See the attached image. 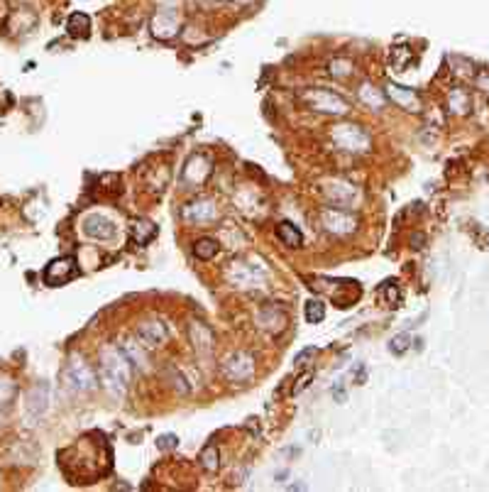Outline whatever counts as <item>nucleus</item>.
Returning <instances> with one entry per match:
<instances>
[{
    "label": "nucleus",
    "instance_id": "obj_2",
    "mask_svg": "<svg viewBox=\"0 0 489 492\" xmlns=\"http://www.w3.org/2000/svg\"><path fill=\"white\" fill-rule=\"evenodd\" d=\"M301 101L306 103V108L316 113H326V116H345L350 111L348 101L341 99L338 94L328 89H308L301 94Z\"/></svg>",
    "mask_w": 489,
    "mask_h": 492
},
{
    "label": "nucleus",
    "instance_id": "obj_30",
    "mask_svg": "<svg viewBox=\"0 0 489 492\" xmlns=\"http://www.w3.org/2000/svg\"><path fill=\"white\" fill-rule=\"evenodd\" d=\"M316 353H318V351H316V348H306V351H301V353H298V356H296V368H298V370H301V368H306V365H308V360L313 358Z\"/></svg>",
    "mask_w": 489,
    "mask_h": 492
},
{
    "label": "nucleus",
    "instance_id": "obj_26",
    "mask_svg": "<svg viewBox=\"0 0 489 492\" xmlns=\"http://www.w3.org/2000/svg\"><path fill=\"white\" fill-rule=\"evenodd\" d=\"M379 296H382L389 306H399L401 304V291H399V287H396L394 282H391V279L379 287Z\"/></svg>",
    "mask_w": 489,
    "mask_h": 492
},
{
    "label": "nucleus",
    "instance_id": "obj_17",
    "mask_svg": "<svg viewBox=\"0 0 489 492\" xmlns=\"http://www.w3.org/2000/svg\"><path fill=\"white\" fill-rule=\"evenodd\" d=\"M326 194H328V199H331L333 204H338V206H348V204H353L355 199H358V189L355 186H350V184H331L326 189Z\"/></svg>",
    "mask_w": 489,
    "mask_h": 492
},
{
    "label": "nucleus",
    "instance_id": "obj_21",
    "mask_svg": "<svg viewBox=\"0 0 489 492\" xmlns=\"http://www.w3.org/2000/svg\"><path fill=\"white\" fill-rule=\"evenodd\" d=\"M360 101L367 103L370 108H375V111H379V108H384V103H387V96H384L382 91H377L375 86L365 84L360 89Z\"/></svg>",
    "mask_w": 489,
    "mask_h": 492
},
{
    "label": "nucleus",
    "instance_id": "obj_15",
    "mask_svg": "<svg viewBox=\"0 0 489 492\" xmlns=\"http://www.w3.org/2000/svg\"><path fill=\"white\" fill-rule=\"evenodd\" d=\"M130 238L137 245H147L149 240L157 238V226L147 219H132L130 221Z\"/></svg>",
    "mask_w": 489,
    "mask_h": 492
},
{
    "label": "nucleus",
    "instance_id": "obj_25",
    "mask_svg": "<svg viewBox=\"0 0 489 492\" xmlns=\"http://www.w3.org/2000/svg\"><path fill=\"white\" fill-rule=\"evenodd\" d=\"M201 466H203L208 473H216L218 468H221V453H218V448L213 443H208L203 451H201Z\"/></svg>",
    "mask_w": 489,
    "mask_h": 492
},
{
    "label": "nucleus",
    "instance_id": "obj_12",
    "mask_svg": "<svg viewBox=\"0 0 489 492\" xmlns=\"http://www.w3.org/2000/svg\"><path fill=\"white\" fill-rule=\"evenodd\" d=\"M218 216L216 206H213L211 199H196V201L183 206V219L191 223H208Z\"/></svg>",
    "mask_w": 489,
    "mask_h": 492
},
{
    "label": "nucleus",
    "instance_id": "obj_1",
    "mask_svg": "<svg viewBox=\"0 0 489 492\" xmlns=\"http://www.w3.org/2000/svg\"><path fill=\"white\" fill-rule=\"evenodd\" d=\"M101 377L108 392L115 397H123L130 382V360L120 348L101 351Z\"/></svg>",
    "mask_w": 489,
    "mask_h": 492
},
{
    "label": "nucleus",
    "instance_id": "obj_6",
    "mask_svg": "<svg viewBox=\"0 0 489 492\" xmlns=\"http://www.w3.org/2000/svg\"><path fill=\"white\" fill-rule=\"evenodd\" d=\"M211 169H213L211 159L206 157V154H191L181 171L183 184H186V189H196V186L206 184V179L211 176Z\"/></svg>",
    "mask_w": 489,
    "mask_h": 492
},
{
    "label": "nucleus",
    "instance_id": "obj_7",
    "mask_svg": "<svg viewBox=\"0 0 489 492\" xmlns=\"http://www.w3.org/2000/svg\"><path fill=\"white\" fill-rule=\"evenodd\" d=\"M321 221H323L326 231L336 233V236H348V233H353L358 228V219L341 209H326L321 214Z\"/></svg>",
    "mask_w": 489,
    "mask_h": 492
},
{
    "label": "nucleus",
    "instance_id": "obj_23",
    "mask_svg": "<svg viewBox=\"0 0 489 492\" xmlns=\"http://www.w3.org/2000/svg\"><path fill=\"white\" fill-rule=\"evenodd\" d=\"M228 277H230V282L233 284H252V282H257V272H252V270H247L245 265H240V262H235L233 267H230V272H228Z\"/></svg>",
    "mask_w": 489,
    "mask_h": 492
},
{
    "label": "nucleus",
    "instance_id": "obj_22",
    "mask_svg": "<svg viewBox=\"0 0 489 492\" xmlns=\"http://www.w3.org/2000/svg\"><path fill=\"white\" fill-rule=\"evenodd\" d=\"M193 255L198 257V260L208 262V260H213V257L218 255V243H216L213 238H201V240H196V243H193Z\"/></svg>",
    "mask_w": 489,
    "mask_h": 492
},
{
    "label": "nucleus",
    "instance_id": "obj_33",
    "mask_svg": "<svg viewBox=\"0 0 489 492\" xmlns=\"http://www.w3.org/2000/svg\"><path fill=\"white\" fill-rule=\"evenodd\" d=\"M333 397H336V399H345V390H333Z\"/></svg>",
    "mask_w": 489,
    "mask_h": 492
},
{
    "label": "nucleus",
    "instance_id": "obj_8",
    "mask_svg": "<svg viewBox=\"0 0 489 492\" xmlns=\"http://www.w3.org/2000/svg\"><path fill=\"white\" fill-rule=\"evenodd\" d=\"M152 34L157 39H171L179 32V13L174 8H159L152 15Z\"/></svg>",
    "mask_w": 489,
    "mask_h": 492
},
{
    "label": "nucleus",
    "instance_id": "obj_34",
    "mask_svg": "<svg viewBox=\"0 0 489 492\" xmlns=\"http://www.w3.org/2000/svg\"><path fill=\"white\" fill-rule=\"evenodd\" d=\"M235 3H247V0H235Z\"/></svg>",
    "mask_w": 489,
    "mask_h": 492
},
{
    "label": "nucleus",
    "instance_id": "obj_16",
    "mask_svg": "<svg viewBox=\"0 0 489 492\" xmlns=\"http://www.w3.org/2000/svg\"><path fill=\"white\" fill-rule=\"evenodd\" d=\"M66 32L74 39H86L91 34V17L86 13H71L66 20Z\"/></svg>",
    "mask_w": 489,
    "mask_h": 492
},
{
    "label": "nucleus",
    "instance_id": "obj_18",
    "mask_svg": "<svg viewBox=\"0 0 489 492\" xmlns=\"http://www.w3.org/2000/svg\"><path fill=\"white\" fill-rule=\"evenodd\" d=\"M277 236L281 243L286 245V248H298V245L303 243V236H301V231H298L293 223L289 221H281L279 226H277Z\"/></svg>",
    "mask_w": 489,
    "mask_h": 492
},
{
    "label": "nucleus",
    "instance_id": "obj_13",
    "mask_svg": "<svg viewBox=\"0 0 489 492\" xmlns=\"http://www.w3.org/2000/svg\"><path fill=\"white\" fill-rule=\"evenodd\" d=\"M47 402H49V387L44 385V382H39V385L32 387V392L27 394V414H30V419H39V416L47 411Z\"/></svg>",
    "mask_w": 489,
    "mask_h": 492
},
{
    "label": "nucleus",
    "instance_id": "obj_9",
    "mask_svg": "<svg viewBox=\"0 0 489 492\" xmlns=\"http://www.w3.org/2000/svg\"><path fill=\"white\" fill-rule=\"evenodd\" d=\"M223 373H226L233 382H247L255 375V360L247 356V353H235V356H230L226 360Z\"/></svg>",
    "mask_w": 489,
    "mask_h": 492
},
{
    "label": "nucleus",
    "instance_id": "obj_4",
    "mask_svg": "<svg viewBox=\"0 0 489 492\" xmlns=\"http://www.w3.org/2000/svg\"><path fill=\"white\" fill-rule=\"evenodd\" d=\"M42 277L47 287H61V284H69L71 279L79 277V265L71 255L56 257V260H51L49 265L44 267Z\"/></svg>",
    "mask_w": 489,
    "mask_h": 492
},
{
    "label": "nucleus",
    "instance_id": "obj_24",
    "mask_svg": "<svg viewBox=\"0 0 489 492\" xmlns=\"http://www.w3.org/2000/svg\"><path fill=\"white\" fill-rule=\"evenodd\" d=\"M303 316H306L308 323H321L326 318V304L321 299H311L303 306Z\"/></svg>",
    "mask_w": 489,
    "mask_h": 492
},
{
    "label": "nucleus",
    "instance_id": "obj_31",
    "mask_svg": "<svg viewBox=\"0 0 489 492\" xmlns=\"http://www.w3.org/2000/svg\"><path fill=\"white\" fill-rule=\"evenodd\" d=\"M477 89H480L482 94H487V96H489V71L477 74Z\"/></svg>",
    "mask_w": 489,
    "mask_h": 492
},
{
    "label": "nucleus",
    "instance_id": "obj_10",
    "mask_svg": "<svg viewBox=\"0 0 489 492\" xmlns=\"http://www.w3.org/2000/svg\"><path fill=\"white\" fill-rule=\"evenodd\" d=\"M84 233L94 240H113L115 233H118V228H115V223L108 219V216L91 214L84 219Z\"/></svg>",
    "mask_w": 489,
    "mask_h": 492
},
{
    "label": "nucleus",
    "instance_id": "obj_14",
    "mask_svg": "<svg viewBox=\"0 0 489 492\" xmlns=\"http://www.w3.org/2000/svg\"><path fill=\"white\" fill-rule=\"evenodd\" d=\"M137 336H140V341L149 348L162 346L166 341V326L162 321H145L137 326Z\"/></svg>",
    "mask_w": 489,
    "mask_h": 492
},
{
    "label": "nucleus",
    "instance_id": "obj_32",
    "mask_svg": "<svg viewBox=\"0 0 489 492\" xmlns=\"http://www.w3.org/2000/svg\"><path fill=\"white\" fill-rule=\"evenodd\" d=\"M311 377H313V373H306V375H303V377H301V382H296V387H293V394L301 392V390H306L308 382H311Z\"/></svg>",
    "mask_w": 489,
    "mask_h": 492
},
{
    "label": "nucleus",
    "instance_id": "obj_29",
    "mask_svg": "<svg viewBox=\"0 0 489 492\" xmlns=\"http://www.w3.org/2000/svg\"><path fill=\"white\" fill-rule=\"evenodd\" d=\"M176 446H179V438H176L174 433H162V436L157 438V448L159 451H174Z\"/></svg>",
    "mask_w": 489,
    "mask_h": 492
},
{
    "label": "nucleus",
    "instance_id": "obj_20",
    "mask_svg": "<svg viewBox=\"0 0 489 492\" xmlns=\"http://www.w3.org/2000/svg\"><path fill=\"white\" fill-rule=\"evenodd\" d=\"M413 61V51L406 47V44H396V47H391V54H389V64L394 71H406V66Z\"/></svg>",
    "mask_w": 489,
    "mask_h": 492
},
{
    "label": "nucleus",
    "instance_id": "obj_27",
    "mask_svg": "<svg viewBox=\"0 0 489 492\" xmlns=\"http://www.w3.org/2000/svg\"><path fill=\"white\" fill-rule=\"evenodd\" d=\"M411 336L408 333H396L394 338L389 341V353L391 356H404V353L411 348Z\"/></svg>",
    "mask_w": 489,
    "mask_h": 492
},
{
    "label": "nucleus",
    "instance_id": "obj_19",
    "mask_svg": "<svg viewBox=\"0 0 489 492\" xmlns=\"http://www.w3.org/2000/svg\"><path fill=\"white\" fill-rule=\"evenodd\" d=\"M470 106H473V101H470V94L465 89H453L450 94H448V108H450L453 113H458V116L470 113Z\"/></svg>",
    "mask_w": 489,
    "mask_h": 492
},
{
    "label": "nucleus",
    "instance_id": "obj_3",
    "mask_svg": "<svg viewBox=\"0 0 489 492\" xmlns=\"http://www.w3.org/2000/svg\"><path fill=\"white\" fill-rule=\"evenodd\" d=\"M333 142H336L338 150H345V152H355V154H362L370 150V135L365 133V130L360 128V125L355 123H343V125H336L333 128Z\"/></svg>",
    "mask_w": 489,
    "mask_h": 492
},
{
    "label": "nucleus",
    "instance_id": "obj_5",
    "mask_svg": "<svg viewBox=\"0 0 489 492\" xmlns=\"http://www.w3.org/2000/svg\"><path fill=\"white\" fill-rule=\"evenodd\" d=\"M66 382L76 392H89L96 387V373L91 370V365L84 358L74 356L66 365Z\"/></svg>",
    "mask_w": 489,
    "mask_h": 492
},
{
    "label": "nucleus",
    "instance_id": "obj_28",
    "mask_svg": "<svg viewBox=\"0 0 489 492\" xmlns=\"http://www.w3.org/2000/svg\"><path fill=\"white\" fill-rule=\"evenodd\" d=\"M331 74H333V76H338V79L350 76V74H353V61H350V59H333L331 61Z\"/></svg>",
    "mask_w": 489,
    "mask_h": 492
},
{
    "label": "nucleus",
    "instance_id": "obj_11",
    "mask_svg": "<svg viewBox=\"0 0 489 492\" xmlns=\"http://www.w3.org/2000/svg\"><path fill=\"white\" fill-rule=\"evenodd\" d=\"M387 96L396 103V106L404 108V111H408V113L421 111V99H418V94H416V91H411V89H406V86L389 84L387 86Z\"/></svg>",
    "mask_w": 489,
    "mask_h": 492
}]
</instances>
